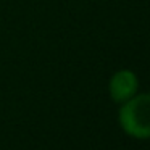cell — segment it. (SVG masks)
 <instances>
[{"label": "cell", "instance_id": "cell-1", "mask_svg": "<svg viewBox=\"0 0 150 150\" xmlns=\"http://www.w3.org/2000/svg\"><path fill=\"white\" fill-rule=\"evenodd\" d=\"M120 124L136 139H150V94H139L120 108Z\"/></svg>", "mask_w": 150, "mask_h": 150}, {"label": "cell", "instance_id": "cell-2", "mask_svg": "<svg viewBox=\"0 0 150 150\" xmlns=\"http://www.w3.org/2000/svg\"><path fill=\"white\" fill-rule=\"evenodd\" d=\"M110 95L116 103H124L131 97H134L139 87L137 76L129 69L116 71L110 79Z\"/></svg>", "mask_w": 150, "mask_h": 150}]
</instances>
